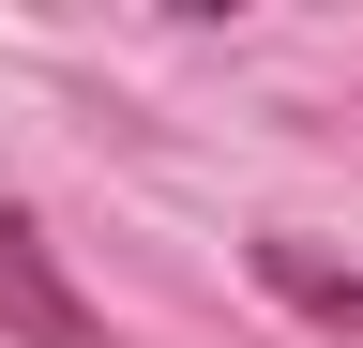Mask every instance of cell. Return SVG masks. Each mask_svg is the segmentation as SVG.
<instances>
[{
	"instance_id": "1",
	"label": "cell",
	"mask_w": 363,
	"mask_h": 348,
	"mask_svg": "<svg viewBox=\"0 0 363 348\" xmlns=\"http://www.w3.org/2000/svg\"><path fill=\"white\" fill-rule=\"evenodd\" d=\"M0 333H16V348H106V318L76 303L61 242H45L30 212H0Z\"/></svg>"
},
{
	"instance_id": "2",
	"label": "cell",
	"mask_w": 363,
	"mask_h": 348,
	"mask_svg": "<svg viewBox=\"0 0 363 348\" xmlns=\"http://www.w3.org/2000/svg\"><path fill=\"white\" fill-rule=\"evenodd\" d=\"M257 288L288 303V318H318V333H363V257L303 242V228H272V242H257Z\"/></svg>"
}]
</instances>
